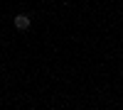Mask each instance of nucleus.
Instances as JSON below:
<instances>
[{
	"instance_id": "1",
	"label": "nucleus",
	"mask_w": 123,
	"mask_h": 110,
	"mask_svg": "<svg viewBox=\"0 0 123 110\" xmlns=\"http://www.w3.org/2000/svg\"><path fill=\"white\" fill-rule=\"evenodd\" d=\"M30 22H32V17H30L27 12H20V15L15 17V27H17V29H30Z\"/></svg>"
}]
</instances>
